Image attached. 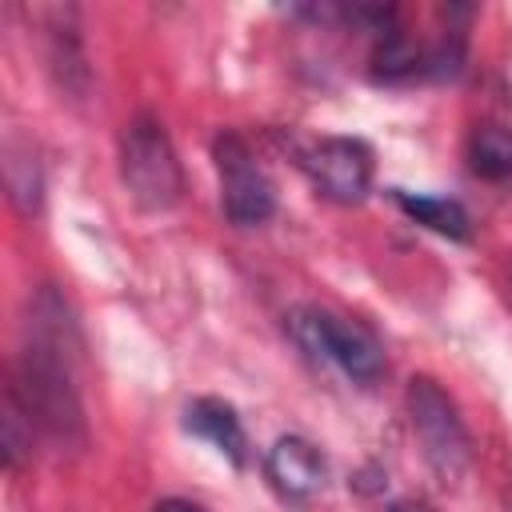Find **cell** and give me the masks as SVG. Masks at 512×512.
Returning a JSON list of instances; mask_svg holds the SVG:
<instances>
[{
    "instance_id": "obj_1",
    "label": "cell",
    "mask_w": 512,
    "mask_h": 512,
    "mask_svg": "<svg viewBox=\"0 0 512 512\" xmlns=\"http://www.w3.org/2000/svg\"><path fill=\"white\" fill-rule=\"evenodd\" d=\"M76 320L56 288H40L36 300H28V332L24 352L12 376V396L24 404L28 420L60 448H84L88 424L84 404L72 380V356H76Z\"/></svg>"
},
{
    "instance_id": "obj_2",
    "label": "cell",
    "mask_w": 512,
    "mask_h": 512,
    "mask_svg": "<svg viewBox=\"0 0 512 512\" xmlns=\"http://www.w3.org/2000/svg\"><path fill=\"white\" fill-rule=\"evenodd\" d=\"M120 180L144 212H168L184 192V172L164 124L148 112L132 116L120 132Z\"/></svg>"
},
{
    "instance_id": "obj_3",
    "label": "cell",
    "mask_w": 512,
    "mask_h": 512,
    "mask_svg": "<svg viewBox=\"0 0 512 512\" xmlns=\"http://www.w3.org/2000/svg\"><path fill=\"white\" fill-rule=\"evenodd\" d=\"M404 404H408V420H412V432L420 440L428 468L444 484H456L472 464V440L460 420V408L432 376H412Z\"/></svg>"
},
{
    "instance_id": "obj_4",
    "label": "cell",
    "mask_w": 512,
    "mask_h": 512,
    "mask_svg": "<svg viewBox=\"0 0 512 512\" xmlns=\"http://www.w3.org/2000/svg\"><path fill=\"white\" fill-rule=\"evenodd\" d=\"M288 328H292V336H296V344L304 352H312L316 360L336 364L348 380H356V384L380 380L384 348L360 320L336 316L328 308H296L288 316Z\"/></svg>"
},
{
    "instance_id": "obj_5",
    "label": "cell",
    "mask_w": 512,
    "mask_h": 512,
    "mask_svg": "<svg viewBox=\"0 0 512 512\" xmlns=\"http://www.w3.org/2000/svg\"><path fill=\"white\" fill-rule=\"evenodd\" d=\"M212 156H216V172H220V208H224V216L240 228L264 224L276 212V188H272L268 172L256 164L244 136H236V132L216 136Z\"/></svg>"
},
{
    "instance_id": "obj_6",
    "label": "cell",
    "mask_w": 512,
    "mask_h": 512,
    "mask_svg": "<svg viewBox=\"0 0 512 512\" xmlns=\"http://www.w3.org/2000/svg\"><path fill=\"white\" fill-rule=\"evenodd\" d=\"M304 172L336 204H360L372 188V148L356 136H324L304 148Z\"/></svg>"
},
{
    "instance_id": "obj_7",
    "label": "cell",
    "mask_w": 512,
    "mask_h": 512,
    "mask_svg": "<svg viewBox=\"0 0 512 512\" xmlns=\"http://www.w3.org/2000/svg\"><path fill=\"white\" fill-rule=\"evenodd\" d=\"M264 472L272 480V488L284 496V500H308L324 488V456L312 440L304 436H280L268 456H264Z\"/></svg>"
},
{
    "instance_id": "obj_8",
    "label": "cell",
    "mask_w": 512,
    "mask_h": 512,
    "mask_svg": "<svg viewBox=\"0 0 512 512\" xmlns=\"http://www.w3.org/2000/svg\"><path fill=\"white\" fill-rule=\"evenodd\" d=\"M184 428L200 440H208L220 456H228L236 468L248 460V436H244V424L236 416L232 404L216 400V396H200L184 408Z\"/></svg>"
},
{
    "instance_id": "obj_9",
    "label": "cell",
    "mask_w": 512,
    "mask_h": 512,
    "mask_svg": "<svg viewBox=\"0 0 512 512\" xmlns=\"http://www.w3.org/2000/svg\"><path fill=\"white\" fill-rule=\"evenodd\" d=\"M392 200L424 228L448 236V240H468V212L464 204L448 200V196H416V192H404V188H392Z\"/></svg>"
},
{
    "instance_id": "obj_10",
    "label": "cell",
    "mask_w": 512,
    "mask_h": 512,
    "mask_svg": "<svg viewBox=\"0 0 512 512\" xmlns=\"http://www.w3.org/2000/svg\"><path fill=\"white\" fill-rule=\"evenodd\" d=\"M4 184H8V200L20 216H32L40 208V192H44L40 164H36L32 148L20 140H8V148H4Z\"/></svg>"
},
{
    "instance_id": "obj_11",
    "label": "cell",
    "mask_w": 512,
    "mask_h": 512,
    "mask_svg": "<svg viewBox=\"0 0 512 512\" xmlns=\"http://www.w3.org/2000/svg\"><path fill=\"white\" fill-rule=\"evenodd\" d=\"M468 164L484 180H512V128L476 124L468 136Z\"/></svg>"
},
{
    "instance_id": "obj_12",
    "label": "cell",
    "mask_w": 512,
    "mask_h": 512,
    "mask_svg": "<svg viewBox=\"0 0 512 512\" xmlns=\"http://www.w3.org/2000/svg\"><path fill=\"white\" fill-rule=\"evenodd\" d=\"M64 8H56L52 12V36H48V68L56 72V84L64 88V92H84V84H88V68H84V56H80V40H76V28L72 24H64Z\"/></svg>"
},
{
    "instance_id": "obj_13",
    "label": "cell",
    "mask_w": 512,
    "mask_h": 512,
    "mask_svg": "<svg viewBox=\"0 0 512 512\" xmlns=\"http://www.w3.org/2000/svg\"><path fill=\"white\" fill-rule=\"evenodd\" d=\"M420 68V52L416 44L400 32V28H384L376 36V52H372V72L384 76V80H400V76H412Z\"/></svg>"
},
{
    "instance_id": "obj_14",
    "label": "cell",
    "mask_w": 512,
    "mask_h": 512,
    "mask_svg": "<svg viewBox=\"0 0 512 512\" xmlns=\"http://www.w3.org/2000/svg\"><path fill=\"white\" fill-rule=\"evenodd\" d=\"M0 428H4V468L16 472L32 456V420H28L24 404L12 396V388L4 392V420H0Z\"/></svg>"
},
{
    "instance_id": "obj_15",
    "label": "cell",
    "mask_w": 512,
    "mask_h": 512,
    "mask_svg": "<svg viewBox=\"0 0 512 512\" xmlns=\"http://www.w3.org/2000/svg\"><path fill=\"white\" fill-rule=\"evenodd\" d=\"M152 512H204L196 500H180V496H168V500H160Z\"/></svg>"
},
{
    "instance_id": "obj_16",
    "label": "cell",
    "mask_w": 512,
    "mask_h": 512,
    "mask_svg": "<svg viewBox=\"0 0 512 512\" xmlns=\"http://www.w3.org/2000/svg\"><path fill=\"white\" fill-rule=\"evenodd\" d=\"M388 512H428V508H424V504H416V500H396Z\"/></svg>"
}]
</instances>
